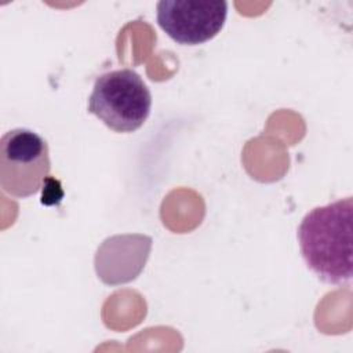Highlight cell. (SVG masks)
Returning <instances> with one entry per match:
<instances>
[{
  "instance_id": "obj_2",
  "label": "cell",
  "mask_w": 353,
  "mask_h": 353,
  "mask_svg": "<svg viewBox=\"0 0 353 353\" xmlns=\"http://www.w3.org/2000/svg\"><path fill=\"white\" fill-rule=\"evenodd\" d=\"M152 108V94L132 69H117L95 79L88 112L116 132H132L143 125Z\"/></svg>"
},
{
  "instance_id": "obj_3",
  "label": "cell",
  "mask_w": 353,
  "mask_h": 353,
  "mask_svg": "<svg viewBox=\"0 0 353 353\" xmlns=\"http://www.w3.org/2000/svg\"><path fill=\"white\" fill-rule=\"evenodd\" d=\"M51 168L47 141L28 128L7 131L0 139V185L17 199L36 194Z\"/></svg>"
},
{
  "instance_id": "obj_1",
  "label": "cell",
  "mask_w": 353,
  "mask_h": 353,
  "mask_svg": "<svg viewBox=\"0 0 353 353\" xmlns=\"http://www.w3.org/2000/svg\"><path fill=\"white\" fill-rule=\"evenodd\" d=\"M353 199L345 197L309 211L298 240L306 266L324 283L346 284L353 276Z\"/></svg>"
},
{
  "instance_id": "obj_5",
  "label": "cell",
  "mask_w": 353,
  "mask_h": 353,
  "mask_svg": "<svg viewBox=\"0 0 353 353\" xmlns=\"http://www.w3.org/2000/svg\"><path fill=\"white\" fill-rule=\"evenodd\" d=\"M63 196V192L61 189L59 181L47 176L44 183H43V196H41V203L51 205V204H58Z\"/></svg>"
},
{
  "instance_id": "obj_4",
  "label": "cell",
  "mask_w": 353,
  "mask_h": 353,
  "mask_svg": "<svg viewBox=\"0 0 353 353\" xmlns=\"http://www.w3.org/2000/svg\"><path fill=\"white\" fill-rule=\"evenodd\" d=\"M157 23L179 44L197 46L214 39L223 28L228 3L210 0H161Z\"/></svg>"
}]
</instances>
